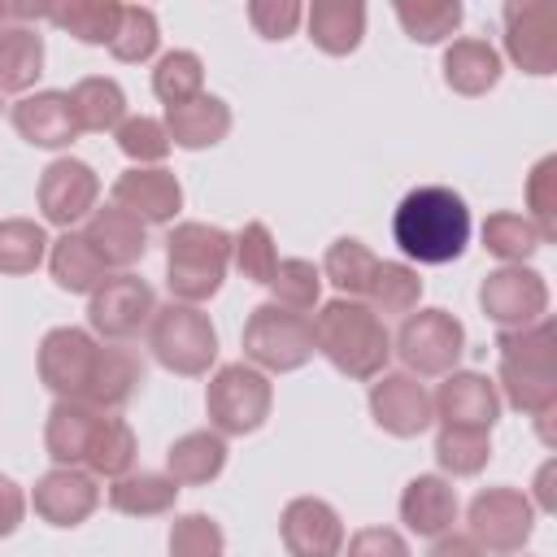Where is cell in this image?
<instances>
[{"instance_id":"7bdbcfd3","label":"cell","mask_w":557,"mask_h":557,"mask_svg":"<svg viewBox=\"0 0 557 557\" xmlns=\"http://www.w3.org/2000/svg\"><path fill=\"white\" fill-rule=\"evenodd\" d=\"M161 44V30H157V13L144 9V4H122V22H117V35L109 44V52L126 65H139L157 52Z\"/></svg>"},{"instance_id":"484cf974","label":"cell","mask_w":557,"mask_h":557,"mask_svg":"<svg viewBox=\"0 0 557 557\" xmlns=\"http://www.w3.org/2000/svg\"><path fill=\"white\" fill-rule=\"evenodd\" d=\"M305 22H309V39L322 52L348 57V52H357V44L366 35V4L361 0H313Z\"/></svg>"},{"instance_id":"8d00e7d4","label":"cell","mask_w":557,"mask_h":557,"mask_svg":"<svg viewBox=\"0 0 557 557\" xmlns=\"http://www.w3.org/2000/svg\"><path fill=\"white\" fill-rule=\"evenodd\" d=\"M366 296H370V309L374 313H413L418 309V296H422V278L405 261H379Z\"/></svg>"},{"instance_id":"5bb4252c","label":"cell","mask_w":557,"mask_h":557,"mask_svg":"<svg viewBox=\"0 0 557 557\" xmlns=\"http://www.w3.org/2000/svg\"><path fill=\"white\" fill-rule=\"evenodd\" d=\"M505 48L513 65L527 74H553L557 70V17L540 0H513L505 4Z\"/></svg>"},{"instance_id":"7a4b0ae2","label":"cell","mask_w":557,"mask_h":557,"mask_svg":"<svg viewBox=\"0 0 557 557\" xmlns=\"http://www.w3.org/2000/svg\"><path fill=\"white\" fill-rule=\"evenodd\" d=\"M313 344L318 352L348 379H379L392 357V335L383 318L361 300H326L313 318Z\"/></svg>"},{"instance_id":"f5cc1de1","label":"cell","mask_w":557,"mask_h":557,"mask_svg":"<svg viewBox=\"0 0 557 557\" xmlns=\"http://www.w3.org/2000/svg\"><path fill=\"white\" fill-rule=\"evenodd\" d=\"M548 479H553V466H544V470H540V505H544V509H553V496H548Z\"/></svg>"},{"instance_id":"7c38bea8","label":"cell","mask_w":557,"mask_h":557,"mask_svg":"<svg viewBox=\"0 0 557 557\" xmlns=\"http://www.w3.org/2000/svg\"><path fill=\"white\" fill-rule=\"evenodd\" d=\"M152 309H157L152 287H148L139 274L122 270V274H109V278L91 292L87 322H91V331H96V335H104V339L122 344V339H131V335L152 318Z\"/></svg>"},{"instance_id":"816d5d0a","label":"cell","mask_w":557,"mask_h":557,"mask_svg":"<svg viewBox=\"0 0 557 557\" xmlns=\"http://www.w3.org/2000/svg\"><path fill=\"white\" fill-rule=\"evenodd\" d=\"M426 557H483V548H479L470 535L444 531V535H435V544H431V553H426Z\"/></svg>"},{"instance_id":"4316f807","label":"cell","mask_w":557,"mask_h":557,"mask_svg":"<svg viewBox=\"0 0 557 557\" xmlns=\"http://www.w3.org/2000/svg\"><path fill=\"white\" fill-rule=\"evenodd\" d=\"M444 83L457 96H483L500 83V52L487 39H453L444 48Z\"/></svg>"},{"instance_id":"6da1fadb","label":"cell","mask_w":557,"mask_h":557,"mask_svg":"<svg viewBox=\"0 0 557 557\" xmlns=\"http://www.w3.org/2000/svg\"><path fill=\"white\" fill-rule=\"evenodd\" d=\"M392 239L418 265H448L470 244V209L453 187H413L392 213Z\"/></svg>"},{"instance_id":"f1b7e54d","label":"cell","mask_w":557,"mask_h":557,"mask_svg":"<svg viewBox=\"0 0 557 557\" xmlns=\"http://www.w3.org/2000/svg\"><path fill=\"white\" fill-rule=\"evenodd\" d=\"M178 500V483L170 474H152V470H131L122 479L109 483V505L126 518H157V513H170Z\"/></svg>"},{"instance_id":"ac0fdd59","label":"cell","mask_w":557,"mask_h":557,"mask_svg":"<svg viewBox=\"0 0 557 557\" xmlns=\"http://www.w3.org/2000/svg\"><path fill=\"white\" fill-rule=\"evenodd\" d=\"M30 505H35V513H39L44 522H52V527H78V522H87V518L96 513L100 487H96V479H91L87 470H78V466H57V470H48V474L35 483Z\"/></svg>"},{"instance_id":"e0dca14e","label":"cell","mask_w":557,"mask_h":557,"mask_svg":"<svg viewBox=\"0 0 557 557\" xmlns=\"http://www.w3.org/2000/svg\"><path fill=\"white\" fill-rule=\"evenodd\" d=\"M370 413L396 440L422 435L431 426V418H435L431 392L413 374H379V383L370 387Z\"/></svg>"},{"instance_id":"ab89813d","label":"cell","mask_w":557,"mask_h":557,"mask_svg":"<svg viewBox=\"0 0 557 557\" xmlns=\"http://www.w3.org/2000/svg\"><path fill=\"white\" fill-rule=\"evenodd\" d=\"M200 87H205V65H200L196 52H183V48H178V52H165V57L157 61V70H152V91H157L170 109L196 100Z\"/></svg>"},{"instance_id":"8fae6325","label":"cell","mask_w":557,"mask_h":557,"mask_svg":"<svg viewBox=\"0 0 557 557\" xmlns=\"http://www.w3.org/2000/svg\"><path fill=\"white\" fill-rule=\"evenodd\" d=\"M479 305H483V313L500 331H518V326H531V322L544 318V309H548V283H544V274H535L527 265H500V270H492L483 278Z\"/></svg>"},{"instance_id":"9c48e42d","label":"cell","mask_w":557,"mask_h":557,"mask_svg":"<svg viewBox=\"0 0 557 557\" xmlns=\"http://www.w3.org/2000/svg\"><path fill=\"white\" fill-rule=\"evenodd\" d=\"M535 531V505L518 487H483L470 500V540L487 553H522Z\"/></svg>"},{"instance_id":"9a60e30c","label":"cell","mask_w":557,"mask_h":557,"mask_svg":"<svg viewBox=\"0 0 557 557\" xmlns=\"http://www.w3.org/2000/svg\"><path fill=\"white\" fill-rule=\"evenodd\" d=\"M278 535L292 557H339L344 553V522L318 496L287 500V509L278 518Z\"/></svg>"},{"instance_id":"4dcf8cb0","label":"cell","mask_w":557,"mask_h":557,"mask_svg":"<svg viewBox=\"0 0 557 557\" xmlns=\"http://www.w3.org/2000/svg\"><path fill=\"white\" fill-rule=\"evenodd\" d=\"M48 265H52V278L61 292H96L109 270L104 261L91 252V244L74 231H65L61 239H52V252H48Z\"/></svg>"},{"instance_id":"60d3db41","label":"cell","mask_w":557,"mask_h":557,"mask_svg":"<svg viewBox=\"0 0 557 557\" xmlns=\"http://www.w3.org/2000/svg\"><path fill=\"white\" fill-rule=\"evenodd\" d=\"M483 248L492 252V257H500V261H509V265H522L535 248H540V231L522 218V213H492L487 222H483Z\"/></svg>"},{"instance_id":"74e56055","label":"cell","mask_w":557,"mask_h":557,"mask_svg":"<svg viewBox=\"0 0 557 557\" xmlns=\"http://www.w3.org/2000/svg\"><path fill=\"white\" fill-rule=\"evenodd\" d=\"M265 287H274V305H283L292 313H305L322 296V270L313 261H305V257H283Z\"/></svg>"},{"instance_id":"d590c367","label":"cell","mask_w":557,"mask_h":557,"mask_svg":"<svg viewBox=\"0 0 557 557\" xmlns=\"http://www.w3.org/2000/svg\"><path fill=\"white\" fill-rule=\"evenodd\" d=\"M461 0H396V22L413 44H440L461 26Z\"/></svg>"},{"instance_id":"11a10c76","label":"cell","mask_w":557,"mask_h":557,"mask_svg":"<svg viewBox=\"0 0 557 557\" xmlns=\"http://www.w3.org/2000/svg\"><path fill=\"white\" fill-rule=\"evenodd\" d=\"M0 109H4V100H0Z\"/></svg>"},{"instance_id":"83f0119b","label":"cell","mask_w":557,"mask_h":557,"mask_svg":"<svg viewBox=\"0 0 557 557\" xmlns=\"http://www.w3.org/2000/svg\"><path fill=\"white\" fill-rule=\"evenodd\" d=\"M165 466H170V479L174 483L200 487V483H209V479L222 474V466H226V440L218 431H187V435H178L170 444Z\"/></svg>"},{"instance_id":"30bf717a","label":"cell","mask_w":557,"mask_h":557,"mask_svg":"<svg viewBox=\"0 0 557 557\" xmlns=\"http://www.w3.org/2000/svg\"><path fill=\"white\" fill-rule=\"evenodd\" d=\"M100 344L83 326H52L39 344V383L57 400H87Z\"/></svg>"},{"instance_id":"ee69618b","label":"cell","mask_w":557,"mask_h":557,"mask_svg":"<svg viewBox=\"0 0 557 557\" xmlns=\"http://www.w3.org/2000/svg\"><path fill=\"white\" fill-rule=\"evenodd\" d=\"M231 261L244 278L252 283H270L274 265H278V252H274V239H270V226L265 222H248L235 239H231Z\"/></svg>"},{"instance_id":"ffe728a7","label":"cell","mask_w":557,"mask_h":557,"mask_svg":"<svg viewBox=\"0 0 557 557\" xmlns=\"http://www.w3.org/2000/svg\"><path fill=\"white\" fill-rule=\"evenodd\" d=\"M83 239H87L91 252L104 261V270H126V265H135V261L144 257V248H148V231H144V222H139L135 213L117 209V205L96 209V213L87 218Z\"/></svg>"},{"instance_id":"f907efd6","label":"cell","mask_w":557,"mask_h":557,"mask_svg":"<svg viewBox=\"0 0 557 557\" xmlns=\"http://www.w3.org/2000/svg\"><path fill=\"white\" fill-rule=\"evenodd\" d=\"M22 518H26V496H22V487H17L9 474H0V540L13 535V531L22 527Z\"/></svg>"},{"instance_id":"d4e9b609","label":"cell","mask_w":557,"mask_h":557,"mask_svg":"<svg viewBox=\"0 0 557 557\" xmlns=\"http://www.w3.org/2000/svg\"><path fill=\"white\" fill-rule=\"evenodd\" d=\"M144 383V361L135 348L126 344H100V357H96V374H91V387H87V400L91 409H122Z\"/></svg>"},{"instance_id":"ba28073f","label":"cell","mask_w":557,"mask_h":557,"mask_svg":"<svg viewBox=\"0 0 557 557\" xmlns=\"http://www.w3.org/2000/svg\"><path fill=\"white\" fill-rule=\"evenodd\" d=\"M461 348H466V326L448 309H418L405 313L392 352H400V361L413 374H453Z\"/></svg>"},{"instance_id":"1f68e13d","label":"cell","mask_w":557,"mask_h":557,"mask_svg":"<svg viewBox=\"0 0 557 557\" xmlns=\"http://www.w3.org/2000/svg\"><path fill=\"white\" fill-rule=\"evenodd\" d=\"M65 35H74L78 44H113L117 35V22H122V4L117 0H65V4H52V17Z\"/></svg>"},{"instance_id":"836d02e7","label":"cell","mask_w":557,"mask_h":557,"mask_svg":"<svg viewBox=\"0 0 557 557\" xmlns=\"http://www.w3.org/2000/svg\"><path fill=\"white\" fill-rule=\"evenodd\" d=\"M374 265H379V257L361 244V239H352V235H344V239H335L331 248H326V261H322V278H331L348 300L352 296H366L370 292V278H374Z\"/></svg>"},{"instance_id":"603a6c76","label":"cell","mask_w":557,"mask_h":557,"mask_svg":"<svg viewBox=\"0 0 557 557\" xmlns=\"http://www.w3.org/2000/svg\"><path fill=\"white\" fill-rule=\"evenodd\" d=\"M453 518H457V492L448 479L440 474H418L405 483L400 492V522L413 531V535H444L453 531Z\"/></svg>"},{"instance_id":"8992f818","label":"cell","mask_w":557,"mask_h":557,"mask_svg":"<svg viewBox=\"0 0 557 557\" xmlns=\"http://www.w3.org/2000/svg\"><path fill=\"white\" fill-rule=\"evenodd\" d=\"M244 357L270 374H287V370H300L318 344H313V322L305 313H292L283 305H257L244 322Z\"/></svg>"},{"instance_id":"681fc988","label":"cell","mask_w":557,"mask_h":557,"mask_svg":"<svg viewBox=\"0 0 557 557\" xmlns=\"http://www.w3.org/2000/svg\"><path fill=\"white\" fill-rule=\"evenodd\" d=\"M344 557H409V544H405V535L392 531V527H361V531L348 540Z\"/></svg>"},{"instance_id":"c3c4849f","label":"cell","mask_w":557,"mask_h":557,"mask_svg":"<svg viewBox=\"0 0 557 557\" xmlns=\"http://www.w3.org/2000/svg\"><path fill=\"white\" fill-rule=\"evenodd\" d=\"M305 9L296 0H252L248 4V22L261 39H287L296 26H300Z\"/></svg>"},{"instance_id":"d6a6232c","label":"cell","mask_w":557,"mask_h":557,"mask_svg":"<svg viewBox=\"0 0 557 557\" xmlns=\"http://www.w3.org/2000/svg\"><path fill=\"white\" fill-rule=\"evenodd\" d=\"M44 74V35L30 26L0 30V91H26Z\"/></svg>"},{"instance_id":"5b68a950","label":"cell","mask_w":557,"mask_h":557,"mask_svg":"<svg viewBox=\"0 0 557 557\" xmlns=\"http://www.w3.org/2000/svg\"><path fill=\"white\" fill-rule=\"evenodd\" d=\"M148 348L170 374L196 379L218 357V331H213L209 313H200L196 305L170 300V305L152 309V318H148Z\"/></svg>"},{"instance_id":"d6986e66","label":"cell","mask_w":557,"mask_h":557,"mask_svg":"<svg viewBox=\"0 0 557 557\" xmlns=\"http://www.w3.org/2000/svg\"><path fill=\"white\" fill-rule=\"evenodd\" d=\"M113 205L135 213L139 222H174V213L183 209V187L161 165H135V170L117 174Z\"/></svg>"},{"instance_id":"b9f144b4","label":"cell","mask_w":557,"mask_h":557,"mask_svg":"<svg viewBox=\"0 0 557 557\" xmlns=\"http://www.w3.org/2000/svg\"><path fill=\"white\" fill-rule=\"evenodd\" d=\"M487 457H492V440H487V431L444 426L440 440H435V461H440L448 474H457V479L479 474V470L487 466Z\"/></svg>"},{"instance_id":"7402d4cb","label":"cell","mask_w":557,"mask_h":557,"mask_svg":"<svg viewBox=\"0 0 557 557\" xmlns=\"http://www.w3.org/2000/svg\"><path fill=\"white\" fill-rule=\"evenodd\" d=\"M13 126L35 148H65L78 135V122H74V109H70V91L22 96L13 104Z\"/></svg>"},{"instance_id":"cb8c5ba5","label":"cell","mask_w":557,"mask_h":557,"mask_svg":"<svg viewBox=\"0 0 557 557\" xmlns=\"http://www.w3.org/2000/svg\"><path fill=\"white\" fill-rule=\"evenodd\" d=\"M161 126H165L170 144H178V148H187V152L213 148V144H222L226 131H231V104L200 91L196 100L165 109V122H161Z\"/></svg>"},{"instance_id":"7dc6e473","label":"cell","mask_w":557,"mask_h":557,"mask_svg":"<svg viewBox=\"0 0 557 557\" xmlns=\"http://www.w3.org/2000/svg\"><path fill=\"white\" fill-rule=\"evenodd\" d=\"M117 148L131 157V161H139V165H157V161H165V152H170V135H165V126L157 122V117H126L117 131Z\"/></svg>"},{"instance_id":"52a82bcc","label":"cell","mask_w":557,"mask_h":557,"mask_svg":"<svg viewBox=\"0 0 557 557\" xmlns=\"http://www.w3.org/2000/svg\"><path fill=\"white\" fill-rule=\"evenodd\" d=\"M270 405H274L270 379L244 361L222 366L205 392V409H209V422L218 435H252L270 418Z\"/></svg>"},{"instance_id":"277c9868","label":"cell","mask_w":557,"mask_h":557,"mask_svg":"<svg viewBox=\"0 0 557 557\" xmlns=\"http://www.w3.org/2000/svg\"><path fill=\"white\" fill-rule=\"evenodd\" d=\"M231 265V235L209 222H178L165 239V287L183 305L209 300Z\"/></svg>"},{"instance_id":"f6af8a7d","label":"cell","mask_w":557,"mask_h":557,"mask_svg":"<svg viewBox=\"0 0 557 557\" xmlns=\"http://www.w3.org/2000/svg\"><path fill=\"white\" fill-rule=\"evenodd\" d=\"M226 540L209 513H183L170 527V557H222Z\"/></svg>"},{"instance_id":"e575fe53","label":"cell","mask_w":557,"mask_h":557,"mask_svg":"<svg viewBox=\"0 0 557 557\" xmlns=\"http://www.w3.org/2000/svg\"><path fill=\"white\" fill-rule=\"evenodd\" d=\"M131 466H135V431L126 418L104 413L96 426L91 453H87V470L104 474V479H122V474H131Z\"/></svg>"},{"instance_id":"db71d44e","label":"cell","mask_w":557,"mask_h":557,"mask_svg":"<svg viewBox=\"0 0 557 557\" xmlns=\"http://www.w3.org/2000/svg\"><path fill=\"white\" fill-rule=\"evenodd\" d=\"M9 26H17V17H13V0H0V30H9Z\"/></svg>"},{"instance_id":"f546056e","label":"cell","mask_w":557,"mask_h":557,"mask_svg":"<svg viewBox=\"0 0 557 557\" xmlns=\"http://www.w3.org/2000/svg\"><path fill=\"white\" fill-rule=\"evenodd\" d=\"M70 109H74V122L78 131H117L126 122V96L113 78L104 74H91L83 83H74L70 91Z\"/></svg>"},{"instance_id":"4fadbf2b","label":"cell","mask_w":557,"mask_h":557,"mask_svg":"<svg viewBox=\"0 0 557 557\" xmlns=\"http://www.w3.org/2000/svg\"><path fill=\"white\" fill-rule=\"evenodd\" d=\"M96 196H100V178L87 161L78 157H57L44 174H39V209L52 226H74L87 213H96Z\"/></svg>"},{"instance_id":"bcb514c9","label":"cell","mask_w":557,"mask_h":557,"mask_svg":"<svg viewBox=\"0 0 557 557\" xmlns=\"http://www.w3.org/2000/svg\"><path fill=\"white\" fill-rule=\"evenodd\" d=\"M527 209H531V226L540 231V239L557 235V157H544L531 178H527Z\"/></svg>"},{"instance_id":"3957f363","label":"cell","mask_w":557,"mask_h":557,"mask_svg":"<svg viewBox=\"0 0 557 557\" xmlns=\"http://www.w3.org/2000/svg\"><path fill=\"white\" fill-rule=\"evenodd\" d=\"M496 348H500L505 400L535 418L553 413V405H557V326L548 318H540L531 326L500 331Z\"/></svg>"},{"instance_id":"44dd1931","label":"cell","mask_w":557,"mask_h":557,"mask_svg":"<svg viewBox=\"0 0 557 557\" xmlns=\"http://www.w3.org/2000/svg\"><path fill=\"white\" fill-rule=\"evenodd\" d=\"M109 409H91L83 400H57L48 409V422H44V448L57 466H87V453H91V440H96V426Z\"/></svg>"},{"instance_id":"f35d334b","label":"cell","mask_w":557,"mask_h":557,"mask_svg":"<svg viewBox=\"0 0 557 557\" xmlns=\"http://www.w3.org/2000/svg\"><path fill=\"white\" fill-rule=\"evenodd\" d=\"M48 252V235L30 218L0 222V274H30Z\"/></svg>"},{"instance_id":"2e32d148","label":"cell","mask_w":557,"mask_h":557,"mask_svg":"<svg viewBox=\"0 0 557 557\" xmlns=\"http://www.w3.org/2000/svg\"><path fill=\"white\" fill-rule=\"evenodd\" d=\"M431 409L444 426H466V431H492L496 413H500V396L496 383L487 374L474 370H453L444 374L440 392L431 396Z\"/></svg>"}]
</instances>
